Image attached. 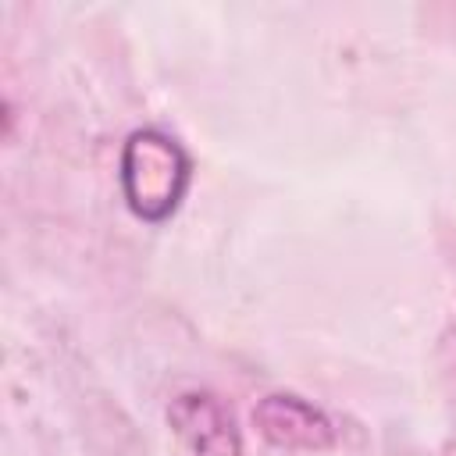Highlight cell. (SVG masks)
I'll return each instance as SVG.
<instances>
[{"mask_svg": "<svg viewBox=\"0 0 456 456\" xmlns=\"http://www.w3.org/2000/svg\"><path fill=\"white\" fill-rule=\"evenodd\" d=\"M189 185V157L185 150L157 132L139 128L128 135L121 150V189L135 217L142 221H164L175 214Z\"/></svg>", "mask_w": 456, "mask_h": 456, "instance_id": "cell-1", "label": "cell"}, {"mask_svg": "<svg viewBox=\"0 0 456 456\" xmlns=\"http://www.w3.org/2000/svg\"><path fill=\"white\" fill-rule=\"evenodd\" d=\"M167 420L196 456H239L242 449L235 417L214 392H182L167 406Z\"/></svg>", "mask_w": 456, "mask_h": 456, "instance_id": "cell-2", "label": "cell"}, {"mask_svg": "<svg viewBox=\"0 0 456 456\" xmlns=\"http://www.w3.org/2000/svg\"><path fill=\"white\" fill-rule=\"evenodd\" d=\"M253 420L260 435L281 449H324L331 445L335 431L321 410L303 403L299 395H267L256 403Z\"/></svg>", "mask_w": 456, "mask_h": 456, "instance_id": "cell-3", "label": "cell"}]
</instances>
